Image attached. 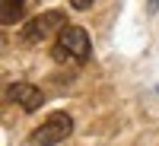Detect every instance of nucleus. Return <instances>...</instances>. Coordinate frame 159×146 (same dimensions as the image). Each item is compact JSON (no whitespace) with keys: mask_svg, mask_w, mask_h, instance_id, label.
Instances as JSON below:
<instances>
[{"mask_svg":"<svg viewBox=\"0 0 159 146\" xmlns=\"http://www.w3.org/2000/svg\"><path fill=\"white\" fill-rule=\"evenodd\" d=\"M89 54H92V42H89L86 29L67 25L64 32H57V42H54V48H51V57H54L57 64H64V60L83 64V60H89Z\"/></svg>","mask_w":159,"mask_h":146,"instance_id":"1","label":"nucleus"},{"mask_svg":"<svg viewBox=\"0 0 159 146\" xmlns=\"http://www.w3.org/2000/svg\"><path fill=\"white\" fill-rule=\"evenodd\" d=\"M64 29H67V13L64 10H45L22 25V45H42L45 38H51L54 32H64Z\"/></svg>","mask_w":159,"mask_h":146,"instance_id":"2","label":"nucleus"},{"mask_svg":"<svg viewBox=\"0 0 159 146\" xmlns=\"http://www.w3.org/2000/svg\"><path fill=\"white\" fill-rule=\"evenodd\" d=\"M70 134H73V117L67 111H54L42 121V127H35L29 134V146H57Z\"/></svg>","mask_w":159,"mask_h":146,"instance_id":"3","label":"nucleus"},{"mask_svg":"<svg viewBox=\"0 0 159 146\" xmlns=\"http://www.w3.org/2000/svg\"><path fill=\"white\" fill-rule=\"evenodd\" d=\"M7 99L16 102L22 111H38V108L45 105V92L38 89V86H32V83H10Z\"/></svg>","mask_w":159,"mask_h":146,"instance_id":"4","label":"nucleus"},{"mask_svg":"<svg viewBox=\"0 0 159 146\" xmlns=\"http://www.w3.org/2000/svg\"><path fill=\"white\" fill-rule=\"evenodd\" d=\"M25 16V0H3V10H0V22L13 25Z\"/></svg>","mask_w":159,"mask_h":146,"instance_id":"5","label":"nucleus"},{"mask_svg":"<svg viewBox=\"0 0 159 146\" xmlns=\"http://www.w3.org/2000/svg\"><path fill=\"white\" fill-rule=\"evenodd\" d=\"M92 3H96V0H70V7H73V10H89Z\"/></svg>","mask_w":159,"mask_h":146,"instance_id":"6","label":"nucleus"}]
</instances>
